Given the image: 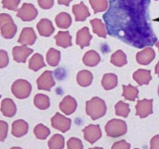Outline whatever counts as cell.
I'll return each mask as SVG.
<instances>
[{
    "label": "cell",
    "mask_w": 159,
    "mask_h": 149,
    "mask_svg": "<svg viewBox=\"0 0 159 149\" xmlns=\"http://www.w3.org/2000/svg\"><path fill=\"white\" fill-rule=\"evenodd\" d=\"M107 106L105 101L98 97H94L86 102V112L93 121L103 117L106 114Z\"/></svg>",
    "instance_id": "1"
},
{
    "label": "cell",
    "mask_w": 159,
    "mask_h": 149,
    "mask_svg": "<svg viewBox=\"0 0 159 149\" xmlns=\"http://www.w3.org/2000/svg\"><path fill=\"white\" fill-rule=\"evenodd\" d=\"M107 136L114 137H118L124 136L127 132V125L125 121L120 119H111L107 123L105 127Z\"/></svg>",
    "instance_id": "2"
},
{
    "label": "cell",
    "mask_w": 159,
    "mask_h": 149,
    "mask_svg": "<svg viewBox=\"0 0 159 149\" xmlns=\"http://www.w3.org/2000/svg\"><path fill=\"white\" fill-rule=\"evenodd\" d=\"M11 91L17 99L25 100L30 96L32 86L31 83L26 80L18 79L12 85Z\"/></svg>",
    "instance_id": "3"
},
{
    "label": "cell",
    "mask_w": 159,
    "mask_h": 149,
    "mask_svg": "<svg viewBox=\"0 0 159 149\" xmlns=\"http://www.w3.org/2000/svg\"><path fill=\"white\" fill-rule=\"evenodd\" d=\"M38 11L35 7L29 3H24L20 9L18 10L16 16L23 21L30 22L38 16Z\"/></svg>",
    "instance_id": "4"
},
{
    "label": "cell",
    "mask_w": 159,
    "mask_h": 149,
    "mask_svg": "<svg viewBox=\"0 0 159 149\" xmlns=\"http://www.w3.org/2000/svg\"><path fill=\"white\" fill-rule=\"evenodd\" d=\"M38 89L50 91L52 87L56 85L53 78V72L46 70L40 75L36 81Z\"/></svg>",
    "instance_id": "5"
},
{
    "label": "cell",
    "mask_w": 159,
    "mask_h": 149,
    "mask_svg": "<svg viewBox=\"0 0 159 149\" xmlns=\"http://www.w3.org/2000/svg\"><path fill=\"white\" fill-rule=\"evenodd\" d=\"M51 125L54 129L59 130L62 133H66L71 128V120L59 112H57L51 119Z\"/></svg>",
    "instance_id": "6"
},
{
    "label": "cell",
    "mask_w": 159,
    "mask_h": 149,
    "mask_svg": "<svg viewBox=\"0 0 159 149\" xmlns=\"http://www.w3.org/2000/svg\"><path fill=\"white\" fill-rule=\"evenodd\" d=\"M84 133V138L85 140L93 144L98 141L102 136V130L99 125H89L82 130Z\"/></svg>",
    "instance_id": "7"
},
{
    "label": "cell",
    "mask_w": 159,
    "mask_h": 149,
    "mask_svg": "<svg viewBox=\"0 0 159 149\" xmlns=\"http://www.w3.org/2000/svg\"><path fill=\"white\" fill-rule=\"evenodd\" d=\"M34 50L27 46L21 45L14 46L12 49V56L14 61L17 63H26L27 59L33 53Z\"/></svg>",
    "instance_id": "8"
},
{
    "label": "cell",
    "mask_w": 159,
    "mask_h": 149,
    "mask_svg": "<svg viewBox=\"0 0 159 149\" xmlns=\"http://www.w3.org/2000/svg\"><path fill=\"white\" fill-rule=\"evenodd\" d=\"M152 103L153 100L143 99L137 101L135 106L136 115H138L141 119H143L152 114Z\"/></svg>",
    "instance_id": "9"
},
{
    "label": "cell",
    "mask_w": 159,
    "mask_h": 149,
    "mask_svg": "<svg viewBox=\"0 0 159 149\" xmlns=\"http://www.w3.org/2000/svg\"><path fill=\"white\" fill-rule=\"evenodd\" d=\"M36 40H37V35L34 29L32 27H25L20 33L19 38L18 39V42L21 45L32 46L35 44Z\"/></svg>",
    "instance_id": "10"
},
{
    "label": "cell",
    "mask_w": 159,
    "mask_h": 149,
    "mask_svg": "<svg viewBox=\"0 0 159 149\" xmlns=\"http://www.w3.org/2000/svg\"><path fill=\"white\" fill-rule=\"evenodd\" d=\"M78 106L77 101L73 97L67 95L59 104L61 111L66 115H71L76 110Z\"/></svg>",
    "instance_id": "11"
},
{
    "label": "cell",
    "mask_w": 159,
    "mask_h": 149,
    "mask_svg": "<svg viewBox=\"0 0 159 149\" xmlns=\"http://www.w3.org/2000/svg\"><path fill=\"white\" fill-rule=\"evenodd\" d=\"M39 34L43 37H50L55 31L52 21L48 19H42L36 25Z\"/></svg>",
    "instance_id": "12"
},
{
    "label": "cell",
    "mask_w": 159,
    "mask_h": 149,
    "mask_svg": "<svg viewBox=\"0 0 159 149\" xmlns=\"http://www.w3.org/2000/svg\"><path fill=\"white\" fill-rule=\"evenodd\" d=\"M28 130L29 124L23 119L16 120L12 124V135L18 138L26 135Z\"/></svg>",
    "instance_id": "13"
},
{
    "label": "cell",
    "mask_w": 159,
    "mask_h": 149,
    "mask_svg": "<svg viewBox=\"0 0 159 149\" xmlns=\"http://www.w3.org/2000/svg\"><path fill=\"white\" fill-rule=\"evenodd\" d=\"M155 57H156V54L154 49L148 47L137 53L136 60L139 64L146 65L150 63L154 59Z\"/></svg>",
    "instance_id": "14"
},
{
    "label": "cell",
    "mask_w": 159,
    "mask_h": 149,
    "mask_svg": "<svg viewBox=\"0 0 159 149\" xmlns=\"http://www.w3.org/2000/svg\"><path fill=\"white\" fill-rule=\"evenodd\" d=\"M0 110L4 117L11 118L15 116L17 109L15 103L12 99L5 98L2 101Z\"/></svg>",
    "instance_id": "15"
},
{
    "label": "cell",
    "mask_w": 159,
    "mask_h": 149,
    "mask_svg": "<svg viewBox=\"0 0 159 149\" xmlns=\"http://www.w3.org/2000/svg\"><path fill=\"white\" fill-rule=\"evenodd\" d=\"M72 12L75 16V20L77 22L84 21L88 17L91 16L88 7L83 2H81L79 4L74 5L72 8Z\"/></svg>",
    "instance_id": "16"
},
{
    "label": "cell",
    "mask_w": 159,
    "mask_h": 149,
    "mask_svg": "<svg viewBox=\"0 0 159 149\" xmlns=\"http://www.w3.org/2000/svg\"><path fill=\"white\" fill-rule=\"evenodd\" d=\"M93 38V36L89 32V29L86 27L80 30L76 34V44L83 49L86 46H90V42Z\"/></svg>",
    "instance_id": "17"
},
{
    "label": "cell",
    "mask_w": 159,
    "mask_h": 149,
    "mask_svg": "<svg viewBox=\"0 0 159 149\" xmlns=\"http://www.w3.org/2000/svg\"><path fill=\"white\" fill-rule=\"evenodd\" d=\"M54 38L55 39L56 44L58 46L62 47L63 49H67L68 47L72 46V38L68 31H59Z\"/></svg>",
    "instance_id": "18"
},
{
    "label": "cell",
    "mask_w": 159,
    "mask_h": 149,
    "mask_svg": "<svg viewBox=\"0 0 159 149\" xmlns=\"http://www.w3.org/2000/svg\"><path fill=\"white\" fill-rule=\"evenodd\" d=\"M133 78L139 86L148 85L152 80L151 72L150 70L139 69L133 73Z\"/></svg>",
    "instance_id": "19"
},
{
    "label": "cell",
    "mask_w": 159,
    "mask_h": 149,
    "mask_svg": "<svg viewBox=\"0 0 159 149\" xmlns=\"http://www.w3.org/2000/svg\"><path fill=\"white\" fill-rule=\"evenodd\" d=\"M82 61L88 67H95L101 61L99 54L95 50H91L86 52L82 58Z\"/></svg>",
    "instance_id": "20"
},
{
    "label": "cell",
    "mask_w": 159,
    "mask_h": 149,
    "mask_svg": "<svg viewBox=\"0 0 159 149\" xmlns=\"http://www.w3.org/2000/svg\"><path fill=\"white\" fill-rule=\"evenodd\" d=\"M46 67L44 57L39 53H35L29 60V68L34 72H38Z\"/></svg>",
    "instance_id": "21"
},
{
    "label": "cell",
    "mask_w": 159,
    "mask_h": 149,
    "mask_svg": "<svg viewBox=\"0 0 159 149\" xmlns=\"http://www.w3.org/2000/svg\"><path fill=\"white\" fill-rule=\"evenodd\" d=\"M93 80V76L91 72L89 70H81L77 74L76 81L78 84L82 87H86L91 85Z\"/></svg>",
    "instance_id": "22"
},
{
    "label": "cell",
    "mask_w": 159,
    "mask_h": 149,
    "mask_svg": "<svg viewBox=\"0 0 159 149\" xmlns=\"http://www.w3.org/2000/svg\"><path fill=\"white\" fill-rule=\"evenodd\" d=\"M94 34H97L99 37L106 38L107 32L106 31V27L102 21L99 19H94L90 21Z\"/></svg>",
    "instance_id": "23"
},
{
    "label": "cell",
    "mask_w": 159,
    "mask_h": 149,
    "mask_svg": "<svg viewBox=\"0 0 159 149\" xmlns=\"http://www.w3.org/2000/svg\"><path fill=\"white\" fill-rule=\"evenodd\" d=\"M17 30V26L14 22H10L0 28L2 36L6 40L12 39L15 36Z\"/></svg>",
    "instance_id": "24"
},
{
    "label": "cell",
    "mask_w": 159,
    "mask_h": 149,
    "mask_svg": "<svg viewBox=\"0 0 159 149\" xmlns=\"http://www.w3.org/2000/svg\"><path fill=\"white\" fill-rule=\"evenodd\" d=\"M57 26L60 29H68L72 23V19L70 14L67 12H61L57 14L55 18Z\"/></svg>",
    "instance_id": "25"
},
{
    "label": "cell",
    "mask_w": 159,
    "mask_h": 149,
    "mask_svg": "<svg viewBox=\"0 0 159 149\" xmlns=\"http://www.w3.org/2000/svg\"><path fill=\"white\" fill-rule=\"evenodd\" d=\"M34 103L36 108L42 110H46L50 106L49 97L42 93L36 94L34 97Z\"/></svg>",
    "instance_id": "26"
},
{
    "label": "cell",
    "mask_w": 159,
    "mask_h": 149,
    "mask_svg": "<svg viewBox=\"0 0 159 149\" xmlns=\"http://www.w3.org/2000/svg\"><path fill=\"white\" fill-rule=\"evenodd\" d=\"M102 85L105 90H111L114 89L118 85L117 76L114 74H104L102 81Z\"/></svg>",
    "instance_id": "27"
},
{
    "label": "cell",
    "mask_w": 159,
    "mask_h": 149,
    "mask_svg": "<svg viewBox=\"0 0 159 149\" xmlns=\"http://www.w3.org/2000/svg\"><path fill=\"white\" fill-rule=\"evenodd\" d=\"M61 60V52L54 48L48 50L46 53L47 63L51 67H56L59 65Z\"/></svg>",
    "instance_id": "28"
},
{
    "label": "cell",
    "mask_w": 159,
    "mask_h": 149,
    "mask_svg": "<svg viewBox=\"0 0 159 149\" xmlns=\"http://www.w3.org/2000/svg\"><path fill=\"white\" fill-rule=\"evenodd\" d=\"M123 88V93L122 96L124 97L126 100L134 101L136 98L138 97L139 90L137 89L136 86H132L131 85H122Z\"/></svg>",
    "instance_id": "29"
},
{
    "label": "cell",
    "mask_w": 159,
    "mask_h": 149,
    "mask_svg": "<svg viewBox=\"0 0 159 149\" xmlns=\"http://www.w3.org/2000/svg\"><path fill=\"white\" fill-rule=\"evenodd\" d=\"M48 146L50 149H63L65 147V138L61 134H55L48 140Z\"/></svg>",
    "instance_id": "30"
},
{
    "label": "cell",
    "mask_w": 159,
    "mask_h": 149,
    "mask_svg": "<svg viewBox=\"0 0 159 149\" xmlns=\"http://www.w3.org/2000/svg\"><path fill=\"white\" fill-rule=\"evenodd\" d=\"M110 62L117 67H122L127 63L126 56L123 51L120 50H117L113 53L111 57Z\"/></svg>",
    "instance_id": "31"
},
{
    "label": "cell",
    "mask_w": 159,
    "mask_h": 149,
    "mask_svg": "<svg viewBox=\"0 0 159 149\" xmlns=\"http://www.w3.org/2000/svg\"><path fill=\"white\" fill-rule=\"evenodd\" d=\"M34 133L37 139L45 140L50 136V130L44 125L39 123V124H38L35 127L34 129Z\"/></svg>",
    "instance_id": "32"
},
{
    "label": "cell",
    "mask_w": 159,
    "mask_h": 149,
    "mask_svg": "<svg viewBox=\"0 0 159 149\" xmlns=\"http://www.w3.org/2000/svg\"><path fill=\"white\" fill-rule=\"evenodd\" d=\"M89 3L95 14L105 12L108 7L107 0H89Z\"/></svg>",
    "instance_id": "33"
},
{
    "label": "cell",
    "mask_w": 159,
    "mask_h": 149,
    "mask_svg": "<svg viewBox=\"0 0 159 149\" xmlns=\"http://www.w3.org/2000/svg\"><path fill=\"white\" fill-rule=\"evenodd\" d=\"M115 112L116 114L119 117L126 118L130 112L129 105L123 102L122 101H118L115 106Z\"/></svg>",
    "instance_id": "34"
},
{
    "label": "cell",
    "mask_w": 159,
    "mask_h": 149,
    "mask_svg": "<svg viewBox=\"0 0 159 149\" xmlns=\"http://www.w3.org/2000/svg\"><path fill=\"white\" fill-rule=\"evenodd\" d=\"M20 2V0H2V1L3 8L12 11H18Z\"/></svg>",
    "instance_id": "35"
},
{
    "label": "cell",
    "mask_w": 159,
    "mask_h": 149,
    "mask_svg": "<svg viewBox=\"0 0 159 149\" xmlns=\"http://www.w3.org/2000/svg\"><path fill=\"white\" fill-rule=\"evenodd\" d=\"M67 147L68 149H82L84 148L82 141L76 137H71L67 141Z\"/></svg>",
    "instance_id": "36"
},
{
    "label": "cell",
    "mask_w": 159,
    "mask_h": 149,
    "mask_svg": "<svg viewBox=\"0 0 159 149\" xmlns=\"http://www.w3.org/2000/svg\"><path fill=\"white\" fill-rule=\"evenodd\" d=\"M8 124L7 122L0 120V142H3L8 136Z\"/></svg>",
    "instance_id": "37"
},
{
    "label": "cell",
    "mask_w": 159,
    "mask_h": 149,
    "mask_svg": "<svg viewBox=\"0 0 159 149\" xmlns=\"http://www.w3.org/2000/svg\"><path fill=\"white\" fill-rule=\"evenodd\" d=\"M9 63L8 54L4 50H0V69L8 66Z\"/></svg>",
    "instance_id": "38"
},
{
    "label": "cell",
    "mask_w": 159,
    "mask_h": 149,
    "mask_svg": "<svg viewBox=\"0 0 159 149\" xmlns=\"http://www.w3.org/2000/svg\"><path fill=\"white\" fill-rule=\"evenodd\" d=\"M38 3L41 8L48 10L52 8L55 1L54 0H38Z\"/></svg>",
    "instance_id": "39"
},
{
    "label": "cell",
    "mask_w": 159,
    "mask_h": 149,
    "mask_svg": "<svg viewBox=\"0 0 159 149\" xmlns=\"http://www.w3.org/2000/svg\"><path fill=\"white\" fill-rule=\"evenodd\" d=\"M10 22H14L11 16L6 13L0 14V28Z\"/></svg>",
    "instance_id": "40"
},
{
    "label": "cell",
    "mask_w": 159,
    "mask_h": 149,
    "mask_svg": "<svg viewBox=\"0 0 159 149\" xmlns=\"http://www.w3.org/2000/svg\"><path fill=\"white\" fill-rule=\"evenodd\" d=\"M130 148H131V145L125 140L117 142L114 143L111 147L112 149H129Z\"/></svg>",
    "instance_id": "41"
},
{
    "label": "cell",
    "mask_w": 159,
    "mask_h": 149,
    "mask_svg": "<svg viewBox=\"0 0 159 149\" xmlns=\"http://www.w3.org/2000/svg\"><path fill=\"white\" fill-rule=\"evenodd\" d=\"M151 149H159V135L154 136L150 142Z\"/></svg>",
    "instance_id": "42"
},
{
    "label": "cell",
    "mask_w": 159,
    "mask_h": 149,
    "mask_svg": "<svg viewBox=\"0 0 159 149\" xmlns=\"http://www.w3.org/2000/svg\"><path fill=\"white\" fill-rule=\"evenodd\" d=\"M71 1L72 0H57L58 3H59V5H64L67 7L69 6Z\"/></svg>",
    "instance_id": "43"
},
{
    "label": "cell",
    "mask_w": 159,
    "mask_h": 149,
    "mask_svg": "<svg viewBox=\"0 0 159 149\" xmlns=\"http://www.w3.org/2000/svg\"><path fill=\"white\" fill-rule=\"evenodd\" d=\"M155 74H157L159 77V61L158 62V63L157 64L156 67H155Z\"/></svg>",
    "instance_id": "44"
},
{
    "label": "cell",
    "mask_w": 159,
    "mask_h": 149,
    "mask_svg": "<svg viewBox=\"0 0 159 149\" xmlns=\"http://www.w3.org/2000/svg\"><path fill=\"white\" fill-rule=\"evenodd\" d=\"M155 45H156V46L158 49V51H159V41H158Z\"/></svg>",
    "instance_id": "45"
},
{
    "label": "cell",
    "mask_w": 159,
    "mask_h": 149,
    "mask_svg": "<svg viewBox=\"0 0 159 149\" xmlns=\"http://www.w3.org/2000/svg\"><path fill=\"white\" fill-rule=\"evenodd\" d=\"M158 96H159V86L158 87Z\"/></svg>",
    "instance_id": "46"
},
{
    "label": "cell",
    "mask_w": 159,
    "mask_h": 149,
    "mask_svg": "<svg viewBox=\"0 0 159 149\" xmlns=\"http://www.w3.org/2000/svg\"><path fill=\"white\" fill-rule=\"evenodd\" d=\"M1 98H2V95H0V99H1Z\"/></svg>",
    "instance_id": "47"
},
{
    "label": "cell",
    "mask_w": 159,
    "mask_h": 149,
    "mask_svg": "<svg viewBox=\"0 0 159 149\" xmlns=\"http://www.w3.org/2000/svg\"><path fill=\"white\" fill-rule=\"evenodd\" d=\"M154 1H157V0H154Z\"/></svg>",
    "instance_id": "48"
}]
</instances>
